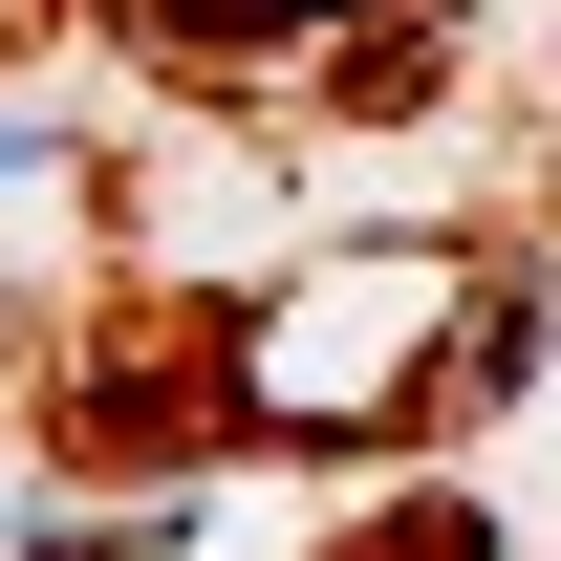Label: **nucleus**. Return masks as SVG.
<instances>
[{"label": "nucleus", "instance_id": "f257e3e1", "mask_svg": "<svg viewBox=\"0 0 561 561\" xmlns=\"http://www.w3.org/2000/svg\"><path fill=\"white\" fill-rule=\"evenodd\" d=\"M454 346H540V302H476L454 260H324V280H280L260 324H238V411L260 432H324V411L411 432Z\"/></svg>", "mask_w": 561, "mask_h": 561}, {"label": "nucleus", "instance_id": "f03ea898", "mask_svg": "<svg viewBox=\"0 0 561 561\" xmlns=\"http://www.w3.org/2000/svg\"><path fill=\"white\" fill-rule=\"evenodd\" d=\"M22 561H151V518H66V540H22Z\"/></svg>", "mask_w": 561, "mask_h": 561}]
</instances>
